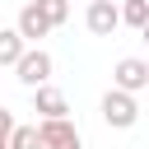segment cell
I'll list each match as a JSON object with an SVG mask.
<instances>
[{
    "mask_svg": "<svg viewBox=\"0 0 149 149\" xmlns=\"http://www.w3.org/2000/svg\"><path fill=\"white\" fill-rule=\"evenodd\" d=\"M65 149H84V144H65Z\"/></svg>",
    "mask_w": 149,
    "mask_h": 149,
    "instance_id": "13",
    "label": "cell"
},
{
    "mask_svg": "<svg viewBox=\"0 0 149 149\" xmlns=\"http://www.w3.org/2000/svg\"><path fill=\"white\" fill-rule=\"evenodd\" d=\"M14 74H19V84H23V88H37V84H47V79H51V56H47L42 47H28V51H23V61L14 65Z\"/></svg>",
    "mask_w": 149,
    "mask_h": 149,
    "instance_id": "3",
    "label": "cell"
},
{
    "mask_svg": "<svg viewBox=\"0 0 149 149\" xmlns=\"http://www.w3.org/2000/svg\"><path fill=\"white\" fill-rule=\"evenodd\" d=\"M112 84H116V88H130V93H144V88H149V61L121 56V61L112 65Z\"/></svg>",
    "mask_w": 149,
    "mask_h": 149,
    "instance_id": "4",
    "label": "cell"
},
{
    "mask_svg": "<svg viewBox=\"0 0 149 149\" xmlns=\"http://www.w3.org/2000/svg\"><path fill=\"white\" fill-rule=\"evenodd\" d=\"M37 126H42V144H47V149H65V144H84V140H79V126H74L70 116H42Z\"/></svg>",
    "mask_w": 149,
    "mask_h": 149,
    "instance_id": "5",
    "label": "cell"
},
{
    "mask_svg": "<svg viewBox=\"0 0 149 149\" xmlns=\"http://www.w3.org/2000/svg\"><path fill=\"white\" fill-rule=\"evenodd\" d=\"M121 19H126V28H144L149 23V0H121Z\"/></svg>",
    "mask_w": 149,
    "mask_h": 149,
    "instance_id": "10",
    "label": "cell"
},
{
    "mask_svg": "<svg viewBox=\"0 0 149 149\" xmlns=\"http://www.w3.org/2000/svg\"><path fill=\"white\" fill-rule=\"evenodd\" d=\"M51 28H56V23H51V19H47V9H42V5H37V0H28V5H23V9H19V33H23V37H28V42H42V37H47V33H51Z\"/></svg>",
    "mask_w": 149,
    "mask_h": 149,
    "instance_id": "6",
    "label": "cell"
},
{
    "mask_svg": "<svg viewBox=\"0 0 149 149\" xmlns=\"http://www.w3.org/2000/svg\"><path fill=\"white\" fill-rule=\"evenodd\" d=\"M5 149H47L42 144V126H14L9 140H5Z\"/></svg>",
    "mask_w": 149,
    "mask_h": 149,
    "instance_id": "9",
    "label": "cell"
},
{
    "mask_svg": "<svg viewBox=\"0 0 149 149\" xmlns=\"http://www.w3.org/2000/svg\"><path fill=\"white\" fill-rule=\"evenodd\" d=\"M23 51H28V37L19 33V23H14V28H5V33H0V65H9V70H14V65L23 61Z\"/></svg>",
    "mask_w": 149,
    "mask_h": 149,
    "instance_id": "8",
    "label": "cell"
},
{
    "mask_svg": "<svg viewBox=\"0 0 149 149\" xmlns=\"http://www.w3.org/2000/svg\"><path fill=\"white\" fill-rule=\"evenodd\" d=\"M84 23H88V33H93V37H112L126 19H121V5H116V0H88Z\"/></svg>",
    "mask_w": 149,
    "mask_h": 149,
    "instance_id": "2",
    "label": "cell"
},
{
    "mask_svg": "<svg viewBox=\"0 0 149 149\" xmlns=\"http://www.w3.org/2000/svg\"><path fill=\"white\" fill-rule=\"evenodd\" d=\"M37 5H42V9H47V19H51V23H56V28H61V23H65V19H70V0H37Z\"/></svg>",
    "mask_w": 149,
    "mask_h": 149,
    "instance_id": "11",
    "label": "cell"
},
{
    "mask_svg": "<svg viewBox=\"0 0 149 149\" xmlns=\"http://www.w3.org/2000/svg\"><path fill=\"white\" fill-rule=\"evenodd\" d=\"M140 37H144V42H149V23H144V28H140Z\"/></svg>",
    "mask_w": 149,
    "mask_h": 149,
    "instance_id": "12",
    "label": "cell"
},
{
    "mask_svg": "<svg viewBox=\"0 0 149 149\" xmlns=\"http://www.w3.org/2000/svg\"><path fill=\"white\" fill-rule=\"evenodd\" d=\"M98 112H102V121H107L112 130H130V126L140 121V102H135V93H130V88H116V84L102 93V107H98Z\"/></svg>",
    "mask_w": 149,
    "mask_h": 149,
    "instance_id": "1",
    "label": "cell"
},
{
    "mask_svg": "<svg viewBox=\"0 0 149 149\" xmlns=\"http://www.w3.org/2000/svg\"><path fill=\"white\" fill-rule=\"evenodd\" d=\"M33 112H37V116H65V112H70V102H65V93H61V88L37 84V88H33Z\"/></svg>",
    "mask_w": 149,
    "mask_h": 149,
    "instance_id": "7",
    "label": "cell"
}]
</instances>
